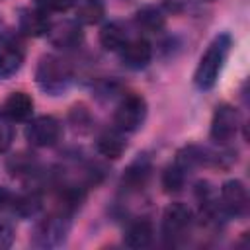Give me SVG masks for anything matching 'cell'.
Instances as JSON below:
<instances>
[{
    "label": "cell",
    "mask_w": 250,
    "mask_h": 250,
    "mask_svg": "<svg viewBox=\"0 0 250 250\" xmlns=\"http://www.w3.org/2000/svg\"><path fill=\"white\" fill-rule=\"evenodd\" d=\"M10 242H12V230H10L8 225H2L0 223V248L10 246Z\"/></svg>",
    "instance_id": "cb8c5ba5"
},
{
    "label": "cell",
    "mask_w": 250,
    "mask_h": 250,
    "mask_svg": "<svg viewBox=\"0 0 250 250\" xmlns=\"http://www.w3.org/2000/svg\"><path fill=\"white\" fill-rule=\"evenodd\" d=\"M221 211L229 217H242L248 209V191L240 180H229L221 188Z\"/></svg>",
    "instance_id": "ba28073f"
},
{
    "label": "cell",
    "mask_w": 250,
    "mask_h": 250,
    "mask_svg": "<svg viewBox=\"0 0 250 250\" xmlns=\"http://www.w3.org/2000/svg\"><path fill=\"white\" fill-rule=\"evenodd\" d=\"M68 230H70V221L66 215H62V213L49 215L35 225V230L31 234V244L37 248L61 246L66 240Z\"/></svg>",
    "instance_id": "277c9868"
},
{
    "label": "cell",
    "mask_w": 250,
    "mask_h": 250,
    "mask_svg": "<svg viewBox=\"0 0 250 250\" xmlns=\"http://www.w3.org/2000/svg\"><path fill=\"white\" fill-rule=\"evenodd\" d=\"M230 45H232V41H230V35H227V33L217 35L209 43V47L203 53V57L199 59V64H197L195 74H193V82L199 90H211L217 84L219 74H221L225 61L229 57Z\"/></svg>",
    "instance_id": "6da1fadb"
},
{
    "label": "cell",
    "mask_w": 250,
    "mask_h": 250,
    "mask_svg": "<svg viewBox=\"0 0 250 250\" xmlns=\"http://www.w3.org/2000/svg\"><path fill=\"white\" fill-rule=\"evenodd\" d=\"M62 135V125L53 115H41L27 123L25 139L31 146H53Z\"/></svg>",
    "instance_id": "8992f818"
},
{
    "label": "cell",
    "mask_w": 250,
    "mask_h": 250,
    "mask_svg": "<svg viewBox=\"0 0 250 250\" xmlns=\"http://www.w3.org/2000/svg\"><path fill=\"white\" fill-rule=\"evenodd\" d=\"M152 172V164H150V158L146 154H139L127 168H125V174L121 178V184L127 188V189H141L148 176Z\"/></svg>",
    "instance_id": "4fadbf2b"
},
{
    "label": "cell",
    "mask_w": 250,
    "mask_h": 250,
    "mask_svg": "<svg viewBox=\"0 0 250 250\" xmlns=\"http://www.w3.org/2000/svg\"><path fill=\"white\" fill-rule=\"evenodd\" d=\"M12 139H14L12 125L8 123V117L4 113H0V152H4V150L10 148Z\"/></svg>",
    "instance_id": "603a6c76"
},
{
    "label": "cell",
    "mask_w": 250,
    "mask_h": 250,
    "mask_svg": "<svg viewBox=\"0 0 250 250\" xmlns=\"http://www.w3.org/2000/svg\"><path fill=\"white\" fill-rule=\"evenodd\" d=\"M135 23L143 29V31H148V33H156L164 27L166 23V16L164 12L158 8V6H143L135 12Z\"/></svg>",
    "instance_id": "e0dca14e"
},
{
    "label": "cell",
    "mask_w": 250,
    "mask_h": 250,
    "mask_svg": "<svg viewBox=\"0 0 250 250\" xmlns=\"http://www.w3.org/2000/svg\"><path fill=\"white\" fill-rule=\"evenodd\" d=\"M152 59V47L146 39L137 37V39H129L123 49H121V61L127 68L131 70H141L145 68Z\"/></svg>",
    "instance_id": "30bf717a"
},
{
    "label": "cell",
    "mask_w": 250,
    "mask_h": 250,
    "mask_svg": "<svg viewBox=\"0 0 250 250\" xmlns=\"http://www.w3.org/2000/svg\"><path fill=\"white\" fill-rule=\"evenodd\" d=\"M51 29V21L45 10H23L20 16V31L27 37H41L47 35Z\"/></svg>",
    "instance_id": "7c38bea8"
},
{
    "label": "cell",
    "mask_w": 250,
    "mask_h": 250,
    "mask_svg": "<svg viewBox=\"0 0 250 250\" xmlns=\"http://www.w3.org/2000/svg\"><path fill=\"white\" fill-rule=\"evenodd\" d=\"M35 80L45 94L59 96V94L66 92L72 82V66L68 61H64L57 55H45L39 59V64L35 70Z\"/></svg>",
    "instance_id": "7a4b0ae2"
},
{
    "label": "cell",
    "mask_w": 250,
    "mask_h": 250,
    "mask_svg": "<svg viewBox=\"0 0 250 250\" xmlns=\"http://www.w3.org/2000/svg\"><path fill=\"white\" fill-rule=\"evenodd\" d=\"M127 41V27L121 21H109L100 29V45L105 51H121Z\"/></svg>",
    "instance_id": "2e32d148"
},
{
    "label": "cell",
    "mask_w": 250,
    "mask_h": 250,
    "mask_svg": "<svg viewBox=\"0 0 250 250\" xmlns=\"http://www.w3.org/2000/svg\"><path fill=\"white\" fill-rule=\"evenodd\" d=\"M146 119V102L141 94H127L115 107L113 125L121 133H133Z\"/></svg>",
    "instance_id": "3957f363"
},
{
    "label": "cell",
    "mask_w": 250,
    "mask_h": 250,
    "mask_svg": "<svg viewBox=\"0 0 250 250\" xmlns=\"http://www.w3.org/2000/svg\"><path fill=\"white\" fill-rule=\"evenodd\" d=\"M240 129V113L236 107L229 105V104H221L211 119V129L209 135L215 143L219 145H227L229 141L234 139V135Z\"/></svg>",
    "instance_id": "5b68a950"
},
{
    "label": "cell",
    "mask_w": 250,
    "mask_h": 250,
    "mask_svg": "<svg viewBox=\"0 0 250 250\" xmlns=\"http://www.w3.org/2000/svg\"><path fill=\"white\" fill-rule=\"evenodd\" d=\"M37 8L45 12H64L76 4V0H35Z\"/></svg>",
    "instance_id": "7402d4cb"
},
{
    "label": "cell",
    "mask_w": 250,
    "mask_h": 250,
    "mask_svg": "<svg viewBox=\"0 0 250 250\" xmlns=\"http://www.w3.org/2000/svg\"><path fill=\"white\" fill-rule=\"evenodd\" d=\"M23 64V47L14 35L0 37V78L14 76Z\"/></svg>",
    "instance_id": "9c48e42d"
},
{
    "label": "cell",
    "mask_w": 250,
    "mask_h": 250,
    "mask_svg": "<svg viewBox=\"0 0 250 250\" xmlns=\"http://www.w3.org/2000/svg\"><path fill=\"white\" fill-rule=\"evenodd\" d=\"M184 182H186V170L182 166H178L176 162L172 166H168L162 174V188L164 191L168 193H176L184 188Z\"/></svg>",
    "instance_id": "ffe728a7"
},
{
    "label": "cell",
    "mask_w": 250,
    "mask_h": 250,
    "mask_svg": "<svg viewBox=\"0 0 250 250\" xmlns=\"http://www.w3.org/2000/svg\"><path fill=\"white\" fill-rule=\"evenodd\" d=\"M191 223H193V213L186 203L180 201L170 203L162 215V234L174 242L186 236V232L191 229Z\"/></svg>",
    "instance_id": "52a82bcc"
},
{
    "label": "cell",
    "mask_w": 250,
    "mask_h": 250,
    "mask_svg": "<svg viewBox=\"0 0 250 250\" xmlns=\"http://www.w3.org/2000/svg\"><path fill=\"white\" fill-rule=\"evenodd\" d=\"M47 35H49V41L57 49H74L84 39V33L80 29L78 21H59V23L51 25Z\"/></svg>",
    "instance_id": "8fae6325"
},
{
    "label": "cell",
    "mask_w": 250,
    "mask_h": 250,
    "mask_svg": "<svg viewBox=\"0 0 250 250\" xmlns=\"http://www.w3.org/2000/svg\"><path fill=\"white\" fill-rule=\"evenodd\" d=\"M152 236H154L152 223L148 219H139L129 225V229L125 230L123 242L129 248H146L152 242Z\"/></svg>",
    "instance_id": "9a60e30c"
},
{
    "label": "cell",
    "mask_w": 250,
    "mask_h": 250,
    "mask_svg": "<svg viewBox=\"0 0 250 250\" xmlns=\"http://www.w3.org/2000/svg\"><path fill=\"white\" fill-rule=\"evenodd\" d=\"M105 14V6L102 0H84L76 8V21L80 25H94Z\"/></svg>",
    "instance_id": "d6986e66"
},
{
    "label": "cell",
    "mask_w": 250,
    "mask_h": 250,
    "mask_svg": "<svg viewBox=\"0 0 250 250\" xmlns=\"http://www.w3.org/2000/svg\"><path fill=\"white\" fill-rule=\"evenodd\" d=\"M96 148H98V152L100 154H104L105 158H119L123 152H125V148H127V143L123 141V137H121V131H104L100 137H98V141H96Z\"/></svg>",
    "instance_id": "ac0fdd59"
},
{
    "label": "cell",
    "mask_w": 250,
    "mask_h": 250,
    "mask_svg": "<svg viewBox=\"0 0 250 250\" xmlns=\"http://www.w3.org/2000/svg\"><path fill=\"white\" fill-rule=\"evenodd\" d=\"M41 207V199L39 195L31 193V195H21L18 199H14V211H18L20 215L23 217H29V215H35Z\"/></svg>",
    "instance_id": "44dd1931"
},
{
    "label": "cell",
    "mask_w": 250,
    "mask_h": 250,
    "mask_svg": "<svg viewBox=\"0 0 250 250\" xmlns=\"http://www.w3.org/2000/svg\"><path fill=\"white\" fill-rule=\"evenodd\" d=\"M2 113L10 121H27L33 113V100L25 92H12L2 107Z\"/></svg>",
    "instance_id": "5bb4252c"
}]
</instances>
